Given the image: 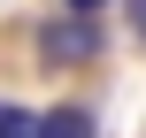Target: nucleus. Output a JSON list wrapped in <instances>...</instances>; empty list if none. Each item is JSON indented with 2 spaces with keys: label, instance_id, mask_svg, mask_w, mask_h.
<instances>
[{
  "label": "nucleus",
  "instance_id": "nucleus-1",
  "mask_svg": "<svg viewBox=\"0 0 146 138\" xmlns=\"http://www.w3.org/2000/svg\"><path fill=\"white\" fill-rule=\"evenodd\" d=\"M100 46H108L100 15H54V23H38V61H54V69L100 61Z\"/></svg>",
  "mask_w": 146,
  "mask_h": 138
},
{
  "label": "nucleus",
  "instance_id": "nucleus-2",
  "mask_svg": "<svg viewBox=\"0 0 146 138\" xmlns=\"http://www.w3.org/2000/svg\"><path fill=\"white\" fill-rule=\"evenodd\" d=\"M38 138H100V123H92V108L62 100V108H46V115H38Z\"/></svg>",
  "mask_w": 146,
  "mask_h": 138
},
{
  "label": "nucleus",
  "instance_id": "nucleus-3",
  "mask_svg": "<svg viewBox=\"0 0 146 138\" xmlns=\"http://www.w3.org/2000/svg\"><path fill=\"white\" fill-rule=\"evenodd\" d=\"M0 138H38V115L8 100V108H0Z\"/></svg>",
  "mask_w": 146,
  "mask_h": 138
},
{
  "label": "nucleus",
  "instance_id": "nucleus-4",
  "mask_svg": "<svg viewBox=\"0 0 146 138\" xmlns=\"http://www.w3.org/2000/svg\"><path fill=\"white\" fill-rule=\"evenodd\" d=\"M131 23H139V38H146V0H131Z\"/></svg>",
  "mask_w": 146,
  "mask_h": 138
},
{
  "label": "nucleus",
  "instance_id": "nucleus-5",
  "mask_svg": "<svg viewBox=\"0 0 146 138\" xmlns=\"http://www.w3.org/2000/svg\"><path fill=\"white\" fill-rule=\"evenodd\" d=\"M0 108H8V100H0Z\"/></svg>",
  "mask_w": 146,
  "mask_h": 138
}]
</instances>
